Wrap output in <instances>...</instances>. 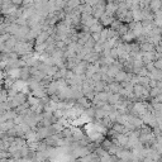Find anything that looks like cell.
Masks as SVG:
<instances>
[{"label":"cell","mask_w":162,"mask_h":162,"mask_svg":"<svg viewBox=\"0 0 162 162\" xmlns=\"http://www.w3.org/2000/svg\"><path fill=\"white\" fill-rule=\"evenodd\" d=\"M153 58H155L153 52H143L142 60H143L146 63H151V61H153Z\"/></svg>","instance_id":"6da1fadb"},{"label":"cell","mask_w":162,"mask_h":162,"mask_svg":"<svg viewBox=\"0 0 162 162\" xmlns=\"http://www.w3.org/2000/svg\"><path fill=\"white\" fill-rule=\"evenodd\" d=\"M153 65H155V67H156V70H158V71H162V57H161L158 61H156Z\"/></svg>","instance_id":"3957f363"},{"label":"cell","mask_w":162,"mask_h":162,"mask_svg":"<svg viewBox=\"0 0 162 162\" xmlns=\"http://www.w3.org/2000/svg\"><path fill=\"white\" fill-rule=\"evenodd\" d=\"M141 48H142L143 52H153V49H155L153 43H151V42H144V43L141 46Z\"/></svg>","instance_id":"7a4b0ae2"}]
</instances>
